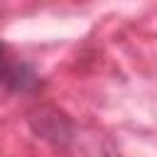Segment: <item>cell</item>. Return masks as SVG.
<instances>
[{"label": "cell", "instance_id": "6da1fadb", "mask_svg": "<svg viewBox=\"0 0 157 157\" xmlns=\"http://www.w3.org/2000/svg\"><path fill=\"white\" fill-rule=\"evenodd\" d=\"M29 125H32V130L42 137V140H47L49 145H54L56 150H69L71 145H74V123L61 113V110H56V108H52V105H39V108H34L32 113H29Z\"/></svg>", "mask_w": 157, "mask_h": 157}, {"label": "cell", "instance_id": "7a4b0ae2", "mask_svg": "<svg viewBox=\"0 0 157 157\" xmlns=\"http://www.w3.org/2000/svg\"><path fill=\"white\" fill-rule=\"evenodd\" d=\"M2 81H5V88L12 91V93H34L42 81L37 76V71L20 61V59H12L10 54L5 56V69H2Z\"/></svg>", "mask_w": 157, "mask_h": 157}]
</instances>
